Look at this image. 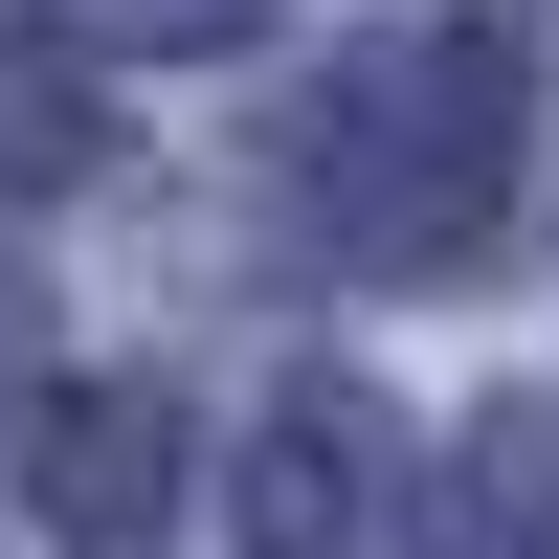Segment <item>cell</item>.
Here are the masks:
<instances>
[{"label": "cell", "instance_id": "5", "mask_svg": "<svg viewBox=\"0 0 559 559\" xmlns=\"http://www.w3.org/2000/svg\"><path fill=\"white\" fill-rule=\"evenodd\" d=\"M23 179H90V90L45 68V45H0V202Z\"/></svg>", "mask_w": 559, "mask_h": 559}, {"label": "cell", "instance_id": "3", "mask_svg": "<svg viewBox=\"0 0 559 559\" xmlns=\"http://www.w3.org/2000/svg\"><path fill=\"white\" fill-rule=\"evenodd\" d=\"M23 492H45L68 559H134V537L179 515V403H157V381H68V403L23 426Z\"/></svg>", "mask_w": 559, "mask_h": 559}, {"label": "cell", "instance_id": "6", "mask_svg": "<svg viewBox=\"0 0 559 559\" xmlns=\"http://www.w3.org/2000/svg\"><path fill=\"white\" fill-rule=\"evenodd\" d=\"M112 23H134V45H247L269 0H112Z\"/></svg>", "mask_w": 559, "mask_h": 559}, {"label": "cell", "instance_id": "4", "mask_svg": "<svg viewBox=\"0 0 559 559\" xmlns=\"http://www.w3.org/2000/svg\"><path fill=\"white\" fill-rule=\"evenodd\" d=\"M471 559H559V426H537V403L471 426Z\"/></svg>", "mask_w": 559, "mask_h": 559}, {"label": "cell", "instance_id": "2", "mask_svg": "<svg viewBox=\"0 0 559 559\" xmlns=\"http://www.w3.org/2000/svg\"><path fill=\"white\" fill-rule=\"evenodd\" d=\"M224 492H247V559H426V515H403V426H381L358 381H292Z\"/></svg>", "mask_w": 559, "mask_h": 559}, {"label": "cell", "instance_id": "1", "mask_svg": "<svg viewBox=\"0 0 559 559\" xmlns=\"http://www.w3.org/2000/svg\"><path fill=\"white\" fill-rule=\"evenodd\" d=\"M269 179H292V224H336L358 269H448V247H492V202H515V45H471V23L358 45V68L269 134Z\"/></svg>", "mask_w": 559, "mask_h": 559}]
</instances>
